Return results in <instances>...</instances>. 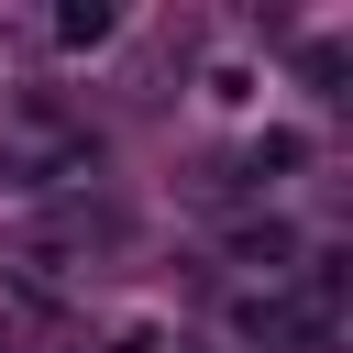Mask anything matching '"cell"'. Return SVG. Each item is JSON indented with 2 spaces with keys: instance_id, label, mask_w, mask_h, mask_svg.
Segmentation results:
<instances>
[{
  "instance_id": "6da1fadb",
  "label": "cell",
  "mask_w": 353,
  "mask_h": 353,
  "mask_svg": "<svg viewBox=\"0 0 353 353\" xmlns=\"http://www.w3.org/2000/svg\"><path fill=\"white\" fill-rule=\"evenodd\" d=\"M232 331L265 342V353H320L342 331V265H309V287H254L232 309Z\"/></svg>"
},
{
  "instance_id": "7a4b0ae2",
  "label": "cell",
  "mask_w": 353,
  "mask_h": 353,
  "mask_svg": "<svg viewBox=\"0 0 353 353\" xmlns=\"http://www.w3.org/2000/svg\"><path fill=\"white\" fill-rule=\"evenodd\" d=\"M99 33H110V11H99V0H77V11H55V44H99Z\"/></svg>"
}]
</instances>
